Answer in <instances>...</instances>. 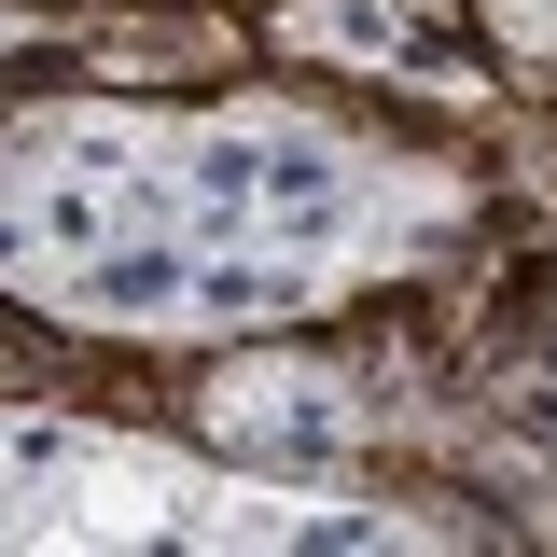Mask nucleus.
<instances>
[{"mask_svg":"<svg viewBox=\"0 0 557 557\" xmlns=\"http://www.w3.org/2000/svg\"><path fill=\"white\" fill-rule=\"evenodd\" d=\"M487 42L516 70H557V0H487Z\"/></svg>","mask_w":557,"mask_h":557,"instance_id":"obj_5","label":"nucleus"},{"mask_svg":"<svg viewBox=\"0 0 557 557\" xmlns=\"http://www.w3.org/2000/svg\"><path fill=\"white\" fill-rule=\"evenodd\" d=\"M42 544H446L405 502H348V487L265 474V460H196V446H153V432H112V418H57V405H0V557Z\"/></svg>","mask_w":557,"mask_h":557,"instance_id":"obj_2","label":"nucleus"},{"mask_svg":"<svg viewBox=\"0 0 557 557\" xmlns=\"http://www.w3.org/2000/svg\"><path fill=\"white\" fill-rule=\"evenodd\" d=\"M278 57H335V70H418V0H307V14H278Z\"/></svg>","mask_w":557,"mask_h":557,"instance_id":"obj_4","label":"nucleus"},{"mask_svg":"<svg viewBox=\"0 0 557 557\" xmlns=\"http://www.w3.org/2000/svg\"><path fill=\"white\" fill-rule=\"evenodd\" d=\"M474 223L460 168L293 98H42L0 112V293L70 335H293Z\"/></svg>","mask_w":557,"mask_h":557,"instance_id":"obj_1","label":"nucleus"},{"mask_svg":"<svg viewBox=\"0 0 557 557\" xmlns=\"http://www.w3.org/2000/svg\"><path fill=\"white\" fill-rule=\"evenodd\" d=\"M209 432L223 446H293V460H348L362 446V405H348V376H321V362H237L209 391Z\"/></svg>","mask_w":557,"mask_h":557,"instance_id":"obj_3","label":"nucleus"}]
</instances>
